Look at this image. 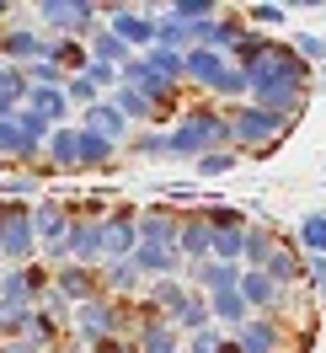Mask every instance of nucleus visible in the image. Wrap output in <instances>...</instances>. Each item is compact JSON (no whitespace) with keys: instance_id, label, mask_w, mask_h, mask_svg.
<instances>
[{"instance_id":"34","label":"nucleus","mask_w":326,"mask_h":353,"mask_svg":"<svg viewBox=\"0 0 326 353\" xmlns=\"http://www.w3.org/2000/svg\"><path fill=\"white\" fill-rule=\"evenodd\" d=\"M203 225L209 230H246V209H236V203H214V209H203Z\"/></svg>"},{"instance_id":"33","label":"nucleus","mask_w":326,"mask_h":353,"mask_svg":"<svg viewBox=\"0 0 326 353\" xmlns=\"http://www.w3.org/2000/svg\"><path fill=\"white\" fill-rule=\"evenodd\" d=\"M203 327H209V300H203V294H187V305L176 310V332L193 337V332H203Z\"/></svg>"},{"instance_id":"32","label":"nucleus","mask_w":326,"mask_h":353,"mask_svg":"<svg viewBox=\"0 0 326 353\" xmlns=\"http://www.w3.org/2000/svg\"><path fill=\"white\" fill-rule=\"evenodd\" d=\"M102 284L112 289V300H129L134 289H139V268L134 263H108L102 268Z\"/></svg>"},{"instance_id":"31","label":"nucleus","mask_w":326,"mask_h":353,"mask_svg":"<svg viewBox=\"0 0 326 353\" xmlns=\"http://www.w3.org/2000/svg\"><path fill=\"white\" fill-rule=\"evenodd\" d=\"M81 172H112V145L81 129Z\"/></svg>"},{"instance_id":"12","label":"nucleus","mask_w":326,"mask_h":353,"mask_svg":"<svg viewBox=\"0 0 326 353\" xmlns=\"http://www.w3.org/2000/svg\"><path fill=\"white\" fill-rule=\"evenodd\" d=\"M81 129H86V134H96V139H108L112 150H118V145L129 139V118L112 108V97H102L96 108H86V112H81Z\"/></svg>"},{"instance_id":"45","label":"nucleus","mask_w":326,"mask_h":353,"mask_svg":"<svg viewBox=\"0 0 326 353\" xmlns=\"http://www.w3.org/2000/svg\"><path fill=\"white\" fill-rule=\"evenodd\" d=\"M246 22H257V27H278V22H283V6H252V11H246Z\"/></svg>"},{"instance_id":"20","label":"nucleus","mask_w":326,"mask_h":353,"mask_svg":"<svg viewBox=\"0 0 326 353\" xmlns=\"http://www.w3.org/2000/svg\"><path fill=\"white\" fill-rule=\"evenodd\" d=\"M182 65H187V75H193L198 86H209V91H214L219 81H225L230 59H225V54H214V48H187V54H182Z\"/></svg>"},{"instance_id":"23","label":"nucleus","mask_w":326,"mask_h":353,"mask_svg":"<svg viewBox=\"0 0 326 353\" xmlns=\"http://www.w3.org/2000/svg\"><path fill=\"white\" fill-rule=\"evenodd\" d=\"M262 273H267V279H273V284L289 294V284H300V279H305V252H294V246L278 241V252L267 257V268H262Z\"/></svg>"},{"instance_id":"7","label":"nucleus","mask_w":326,"mask_h":353,"mask_svg":"<svg viewBox=\"0 0 326 353\" xmlns=\"http://www.w3.org/2000/svg\"><path fill=\"white\" fill-rule=\"evenodd\" d=\"M134 209H118V214H102V268L108 263H129L139 236H134Z\"/></svg>"},{"instance_id":"13","label":"nucleus","mask_w":326,"mask_h":353,"mask_svg":"<svg viewBox=\"0 0 326 353\" xmlns=\"http://www.w3.org/2000/svg\"><path fill=\"white\" fill-rule=\"evenodd\" d=\"M236 348L241 353H283V321L278 316H252L236 332Z\"/></svg>"},{"instance_id":"37","label":"nucleus","mask_w":326,"mask_h":353,"mask_svg":"<svg viewBox=\"0 0 326 353\" xmlns=\"http://www.w3.org/2000/svg\"><path fill=\"white\" fill-rule=\"evenodd\" d=\"M27 86H65V70L54 65V59H32V65H22Z\"/></svg>"},{"instance_id":"48","label":"nucleus","mask_w":326,"mask_h":353,"mask_svg":"<svg viewBox=\"0 0 326 353\" xmlns=\"http://www.w3.org/2000/svg\"><path fill=\"white\" fill-rule=\"evenodd\" d=\"M161 199H172V203H182V199H198V182H172V188H161Z\"/></svg>"},{"instance_id":"27","label":"nucleus","mask_w":326,"mask_h":353,"mask_svg":"<svg viewBox=\"0 0 326 353\" xmlns=\"http://www.w3.org/2000/svg\"><path fill=\"white\" fill-rule=\"evenodd\" d=\"M86 54H91V65H112V70H123V65L134 59V54L112 38L108 27H102V32H91V48H86Z\"/></svg>"},{"instance_id":"2","label":"nucleus","mask_w":326,"mask_h":353,"mask_svg":"<svg viewBox=\"0 0 326 353\" xmlns=\"http://www.w3.org/2000/svg\"><path fill=\"white\" fill-rule=\"evenodd\" d=\"M70 327H75V337H81V348H96V343H108V337H129L134 305H129V300H112V294H102V300L75 305Z\"/></svg>"},{"instance_id":"22","label":"nucleus","mask_w":326,"mask_h":353,"mask_svg":"<svg viewBox=\"0 0 326 353\" xmlns=\"http://www.w3.org/2000/svg\"><path fill=\"white\" fill-rule=\"evenodd\" d=\"M203 300H209V321H219V327L241 332L246 321H252V305L241 300L236 289H225V294H203Z\"/></svg>"},{"instance_id":"29","label":"nucleus","mask_w":326,"mask_h":353,"mask_svg":"<svg viewBox=\"0 0 326 353\" xmlns=\"http://www.w3.org/2000/svg\"><path fill=\"white\" fill-rule=\"evenodd\" d=\"M294 241H300L305 257H326V214H305L300 230H294Z\"/></svg>"},{"instance_id":"1","label":"nucleus","mask_w":326,"mask_h":353,"mask_svg":"<svg viewBox=\"0 0 326 353\" xmlns=\"http://www.w3.org/2000/svg\"><path fill=\"white\" fill-rule=\"evenodd\" d=\"M289 129H294V118H283V112H273V108H257V102H241V108L225 118L230 150H273Z\"/></svg>"},{"instance_id":"28","label":"nucleus","mask_w":326,"mask_h":353,"mask_svg":"<svg viewBox=\"0 0 326 353\" xmlns=\"http://www.w3.org/2000/svg\"><path fill=\"white\" fill-rule=\"evenodd\" d=\"M112 108L123 112L129 123H150V118H155L150 97H145V91H134V86H118V91H112Z\"/></svg>"},{"instance_id":"21","label":"nucleus","mask_w":326,"mask_h":353,"mask_svg":"<svg viewBox=\"0 0 326 353\" xmlns=\"http://www.w3.org/2000/svg\"><path fill=\"white\" fill-rule=\"evenodd\" d=\"M273 252H278V230H267V225H246V236H241V268H267Z\"/></svg>"},{"instance_id":"42","label":"nucleus","mask_w":326,"mask_h":353,"mask_svg":"<svg viewBox=\"0 0 326 353\" xmlns=\"http://www.w3.org/2000/svg\"><path fill=\"white\" fill-rule=\"evenodd\" d=\"M214 91H219V97H252V81H246V70H241V65H230Z\"/></svg>"},{"instance_id":"26","label":"nucleus","mask_w":326,"mask_h":353,"mask_svg":"<svg viewBox=\"0 0 326 353\" xmlns=\"http://www.w3.org/2000/svg\"><path fill=\"white\" fill-rule=\"evenodd\" d=\"M145 70H150L155 81H166V86H182V81H187V65H182V54H172V48H150V54H145Z\"/></svg>"},{"instance_id":"11","label":"nucleus","mask_w":326,"mask_h":353,"mask_svg":"<svg viewBox=\"0 0 326 353\" xmlns=\"http://www.w3.org/2000/svg\"><path fill=\"white\" fill-rule=\"evenodd\" d=\"M236 294L252 305V316H273V305H283V289L262 273V268H241V284H236Z\"/></svg>"},{"instance_id":"3","label":"nucleus","mask_w":326,"mask_h":353,"mask_svg":"<svg viewBox=\"0 0 326 353\" xmlns=\"http://www.w3.org/2000/svg\"><path fill=\"white\" fill-rule=\"evenodd\" d=\"M166 139H172V155H182V161H198V155L225 150V145H230L225 118H219V112H209V108L182 112V123H176V129H166Z\"/></svg>"},{"instance_id":"38","label":"nucleus","mask_w":326,"mask_h":353,"mask_svg":"<svg viewBox=\"0 0 326 353\" xmlns=\"http://www.w3.org/2000/svg\"><path fill=\"white\" fill-rule=\"evenodd\" d=\"M241 236H246V230H214V252H209V257L241 268Z\"/></svg>"},{"instance_id":"49","label":"nucleus","mask_w":326,"mask_h":353,"mask_svg":"<svg viewBox=\"0 0 326 353\" xmlns=\"http://www.w3.org/2000/svg\"><path fill=\"white\" fill-rule=\"evenodd\" d=\"M0 353H43L38 343H27V337H11V343H0Z\"/></svg>"},{"instance_id":"19","label":"nucleus","mask_w":326,"mask_h":353,"mask_svg":"<svg viewBox=\"0 0 326 353\" xmlns=\"http://www.w3.org/2000/svg\"><path fill=\"white\" fill-rule=\"evenodd\" d=\"M65 230H70V209L65 203H32V236L48 241V252L65 241Z\"/></svg>"},{"instance_id":"10","label":"nucleus","mask_w":326,"mask_h":353,"mask_svg":"<svg viewBox=\"0 0 326 353\" xmlns=\"http://www.w3.org/2000/svg\"><path fill=\"white\" fill-rule=\"evenodd\" d=\"M209 252H214V230L203 225V214H187L176 225V257H182V268L209 263Z\"/></svg>"},{"instance_id":"14","label":"nucleus","mask_w":326,"mask_h":353,"mask_svg":"<svg viewBox=\"0 0 326 353\" xmlns=\"http://www.w3.org/2000/svg\"><path fill=\"white\" fill-rule=\"evenodd\" d=\"M43 22L65 27V38L70 32H75V38H91L96 22H102V11H96V6H65V0H54V6H43Z\"/></svg>"},{"instance_id":"41","label":"nucleus","mask_w":326,"mask_h":353,"mask_svg":"<svg viewBox=\"0 0 326 353\" xmlns=\"http://www.w3.org/2000/svg\"><path fill=\"white\" fill-rule=\"evenodd\" d=\"M219 327H203V332H193V337H182V353H219Z\"/></svg>"},{"instance_id":"40","label":"nucleus","mask_w":326,"mask_h":353,"mask_svg":"<svg viewBox=\"0 0 326 353\" xmlns=\"http://www.w3.org/2000/svg\"><path fill=\"white\" fill-rule=\"evenodd\" d=\"M0 161H22V129H17V118H0Z\"/></svg>"},{"instance_id":"24","label":"nucleus","mask_w":326,"mask_h":353,"mask_svg":"<svg viewBox=\"0 0 326 353\" xmlns=\"http://www.w3.org/2000/svg\"><path fill=\"white\" fill-rule=\"evenodd\" d=\"M134 268H139V279H172L176 268H182V257L176 252H166V246H134Z\"/></svg>"},{"instance_id":"15","label":"nucleus","mask_w":326,"mask_h":353,"mask_svg":"<svg viewBox=\"0 0 326 353\" xmlns=\"http://www.w3.org/2000/svg\"><path fill=\"white\" fill-rule=\"evenodd\" d=\"M43 54H48V38L32 32V27H11V32L0 38V59H6V65H32V59H43Z\"/></svg>"},{"instance_id":"5","label":"nucleus","mask_w":326,"mask_h":353,"mask_svg":"<svg viewBox=\"0 0 326 353\" xmlns=\"http://www.w3.org/2000/svg\"><path fill=\"white\" fill-rule=\"evenodd\" d=\"M54 263L65 268V263H81V268H96L102 263V214H70V230H65V241L48 252Z\"/></svg>"},{"instance_id":"17","label":"nucleus","mask_w":326,"mask_h":353,"mask_svg":"<svg viewBox=\"0 0 326 353\" xmlns=\"http://www.w3.org/2000/svg\"><path fill=\"white\" fill-rule=\"evenodd\" d=\"M27 112H32V118H43L48 129L70 123V97H65V86H32V91H27Z\"/></svg>"},{"instance_id":"9","label":"nucleus","mask_w":326,"mask_h":353,"mask_svg":"<svg viewBox=\"0 0 326 353\" xmlns=\"http://www.w3.org/2000/svg\"><path fill=\"white\" fill-rule=\"evenodd\" d=\"M43 172H81V123H59L43 139Z\"/></svg>"},{"instance_id":"47","label":"nucleus","mask_w":326,"mask_h":353,"mask_svg":"<svg viewBox=\"0 0 326 353\" xmlns=\"http://www.w3.org/2000/svg\"><path fill=\"white\" fill-rule=\"evenodd\" d=\"M91 353H139V343L134 337H108V343H96Z\"/></svg>"},{"instance_id":"4","label":"nucleus","mask_w":326,"mask_h":353,"mask_svg":"<svg viewBox=\"0 0 326 353\" xmlns=\"http://www.w3.org/2000/svg\"><path fill=\"white\" fill-rule=\"evenodd\" d=\"M38 257V236H32V209L27 203H6L0 199V263L27 268Z\"/></svg>"},{"instance_id":"43","label":"nucleus","mask_w":326,"mask_h":353,"mask_svg":"<svg viewBox=\"0 0 326 353\" xmlns=\"http://www.w3.org/2000/svg\"><path fill=\"white\" fill-rule=\"evenodd\" d=\"M81 75H86V81H91V86H96V91H118V70H112V65H86V70H81Z\"/></svg>"},{"instance_id":"30","label":"nucleus","mask_w":326,"mask_h":353,"mask_svg":"<svg viewBox=\"0 0 326 353\" xmlns=\"http://www.w3.org/2000/svg\"><path fill=\"white\" fill-rule=\"evenodd\" d=\"M32 310H38V305H22V300H0V343L22 337L27 321H32Z\"/></svg>"},{"instance_id":"36","label":"nucleus","mask_w":326,"mask_h":353,"mask_svg":"<svg viewBox=\"0 0 326 353\" xmlns=\"http://www.w3.org/2000/svg\"><path fill=\"white\" fill-rule=\"evenodd\" d=\"M289 48H294L300 65H321V59H326V38H321V32H294V43H289Z\"/></svg>"},{"instance_id":"35","label":"nucleus","mask_w":326,"mask_h":353,"mask_svg":"<svg viewBox=\"0 0 326 353\" xmlns=\"http://www.w3.org/2000/svg\"><path fill=\"white\" fill-rule=\"evenodd\" d=\"M230 166H241V150H230V145H225V150H209V155H198V161H193L198 176H225Z\"/></svg>"},{"instance_id":"8","label":"nucleus","mask_w":326,"mask_h":353,"mask_svg":"<svg viewBox=\"0 0 326 353\" xmlns=\"http://www.w3.org/2000/svg\"><path fill=\"white\" fill-rule=\"evenodd\" d=\"M54 294H59V300H75V305H86V300H102L108 289H102V273H96V268L65 263L59 273H54Z\"/></svg>"},{"instance_id":"16","label":"nucleus","mask_w":326,"mask_h":353,"mask_svg":"<svg viewBox=\"0 0 326 353\" xmlns=\"http://www.w3.org/2000/svg\"><path fill=\"white\" fill-rule=\"evenodd\" d=\"M176 214L172 209H150V214H139L134 220V236H139V246H166V252H176Z\"/></svg>"},{"instance_id":"18","label":"nucleus","mask_w":326,"mask_h":353,"mask_svg":"<svg viewBox=\"0 0 326 353\" xmlns=\"http://www.w3.org/2000/svg\"><path fill=\"white\" fill-rule=\"evenodd\" d=\"M187 279H193V294L203 289V294H225V289H236L241 284V268L236 263H198V268H187Z\"/></svg>"},{"instance_id":"6","label":"nucleus","mask_w":326,"mask_h":353,"mask_svg":"<svg viewBox=\"0 0 326 353\" xmlns=\"http://www.w3.org/2000/svg\"><path fill=\"white\" fill-rule=\"evenodd\" d=\"M102 22H108V32L129 48V54H134V48H139V54H150V48H155V17H150V11L112 6V11H102Z\"/></svg>"},{"instance_id":"25","label":"nucleus","mask_w":326,"mask_h":353,"mask_svg":"<svg viewBox=\"0 0 326 353\" xmlns=\"http://www.w3.org/2000/svg\"><path fill=\"white\" fill-rule=\"evenodd\" d=\"M134 343H139V353H182V337H176V327H166V321H139Z\"/></svg>"},{"instance_id":"44","label":"nucleus","mask_w":326,"mask_h":353,"mask_svg":"<svg viewBox=\"0 0 326 353\" xmlns=\"http://www.w3.org/2000/svg\"><path fill=\"white\" fill-rule=\"evenodd\" d=\"M305 279L316 289V300H326V257H305Z\"/></svg>"},{"instance_id":"39","label":"nucleus","mask_w":326,"mask_h":353,"mask_svg":"<svg viewBox=\"0 0 326 353\" xmlns=\"http://www.w3.org/2000/svg\"><path fill=\"white\" fill-rule=\"evenodd\" d=\"M65 97H70V102H75V108H81V112H86V108H96V102H102V91L91 86L86 75H70V81H65Z\"/></svg>"},{"instance_id":"46","label":"nucleus","mask_w":326,"mask_h":353,"mask_svg":"<svg viewBox=\"0 0 326 353\" xmlns=\"http://www.w3.org/2000/svg\"><path fill=\"white\" fill-rule=\"evenodd\" d=\"M139 150L145 155H172V139H166L161 129H150V134H139Z\"/></svg>"}]
</instances>
